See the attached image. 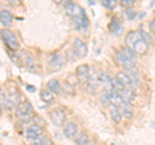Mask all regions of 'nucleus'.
<instances>
[{"instance_id": "obj_1", "label": "nucleus", "mask_w": 155, "mask_h": 145, "mask_svg": "<svg viewBox=\"0 0 155 145\" xmlns=\"http://www.w3.org/2000/svg\"><path fill=\"white\" fill-rule=\"evenodd\" d=\"M5 97H7V105L5 108L8 109H17L19 105V91L16 86H9L5 91Z\"/></svg>"}, {"instance_id": "obj_2", "label": "nucleus", "mask_w": 155, "mask_h": 145, "mask_svg": "<svg viewBox=\"0 0 155 145\" xmlns=\"http://www.w3.org/2000/svg\"><path fill=\"white\" fill-rule=\"evenodd\" d=\"M0 35H2V39L4 40V43H5V46L8 47V49H12V51L18 49L19 42H18V39H17L16 34H14L13 31H11L9 29L4 27L3 30L0 31Z\"/></svg>"}, {"instance_id": "obj_3", "label": "nucleus", "mask_w": 155, "mask_h": 145, "mask_svg": "<svg viewBox=\"0 0 155 145\" xmlns=\"http://www.w3.org/2000/svg\"><path fill=\"white\" fill-rule=\"evenodd\" d=\"M16 113H17V117L22 120H31L34 118V109L31 104L28 103V101H22V103H19V105L17 106L16 109Z\"/></svg>"}, {"instance_id": "obj_4", "label": "nucleus", "mask_w": 155, "mask_h": 145, "mask_svg": "<svg viewBox=\"0 0 155 145\" xmlns=\"http://www.w3.org/2000/svg\"><path fill=\"white\" fill-rule=\"evenodd\" d=\"M49 118L52 120V123L54 126H57V127H64V126L66 124V113L60 108H56V109L51 110Z\"/></svg>"}, {"instance_id": "obj_5", "label": "nucleus", "mask_w": 155, "mask_h": 145, "mask_svg": "<svg viewBox=\"0 0 155 145\" xmlns=\"http://www.w3.org/2000/svg\"><path fill=\"white\" fill-rule=\"evenodd\" d=\"M72 52L76 59H84V57L88 55V47H87L85 43L81 39H76L72 43Z\"/></svg>"}, {"instance_id": "obj_6", "label": "nucleus", "mask_w": 155, "mask_h": 145, "mask_svg": "<svg viewBox=\"0 0 155 145\" xmlns=\"http://www.w3.org/2000/svg\"><path fill=\"white\" fill-rule=\"evenodd\" d=\"M65 11H66V14L69 17H71L72 20L75 18H79V17H83L85 16V12L84 9L81 8L80 5H78L75 3H67L65 5Z\"/></svg>"}, {"instance_id": "obj_7", "label": "nucleus", "mask_w": 155, "mask_h": 145, "mask_svg": "<svg viewBox=\"0 0 155 145\" xmlns=\"http://www.w3.org/2000/svg\"><path fill=\"white\" fill-rule=\"evenodd\" d=\"M115 59H116V61H118V64L124 69V71L134 70L136 69V62L132 61V60H129V59H127V57H125L122 53V51H120V49L115 53Z\"/></svg>"}, {"instance_id": "obj_8", "label": "nucleus", "mask_w": 155, "mask_h": 145, "mask_svg": "<svg viewBox=\"0 0 155 145\" xmlns=\"http://www.w3.org/2000/svg\"><path fill=\"white\" fill-rule=\"evenodd\" d=\"M65 62H66V57L64 55H54V56H52L48 67L52 71H57L65 65Z\"/></svg>"}, {"instance_id": "obj_9", "label": "nucleus", "mask_w": 155, "mask_h": 145, "mask_svg": "<svg viewBox=\"0 0 155 145\" xmlns=\"http://www.w3.org/2000/svg\"><path fill=\"white\" fill-rule=\"evenodd\" d=\"M19 61H21L22 64L30 70H32L34 67H35V60H34L31 53L27 52V51H21L19 52Z\"/></svg>"}, {"instance_id": "obj_10", "label": "nucleus", "mask_w": 155, "mask_h": 145, "mask_svg": "<svg viewBox=\"0 0 155 145\" xmlns=\"http://www.w3.org/2000/svg\"><path fill=\"white\" fill-rule=\"evenodd\" d=\"M25 135H26L27 139H30V140L34 141L36 137H39L40 135H43V127L41 126H38L35 123H32L26 128V133Z\"/></svg>"}, {"instance_id": "obj_11", "label": "nucleus", "mask_w": 155, "mask_h": 145, "mask_svg": "<svg viewBox=\"0 0 155 145\" xmlns=\"http://www.w3.org/2000/svg\"><path fill=\"white\" fill-rule=\"evenodd\" d=\"M140 39H141V36H140V31H137V30L129 31L127 35H125V38H124L125 47H128V48H130V49H133V47L136 46V43H137Z\"/></svg>"}, {"instance_id": "obj_12", "label": "nucleus", "mask_w": 155, "mask_h": 145, "mask_svg": "<svg viewBox=\"0 0 155 145\" xmlns=\"http://www.w3.org/2000/svg\"><path fill=\"white\" fill-rule=\"evenodd\" d=\"M89 71H91V66L85 65V64L79 65L76 67V78L79 79L80 82H83V83H88Z\"/></svg>"}, {"instance_id": "obj_13", "label": "nucleus", "mask_w": 155, "mask_h": 145, "mask_svg": "<svg viewBox=\"0 0 155 145\" xmlns=\"http://www.w3.org/2000/svg\"><path fill=\"white\" fill-rule=\"evenodd\" d=\"M79 133L78 132V126L74 122H67L64 126V135L67 139H75L76 135Z\"/></svg>"}, {"instance_id": "obj_14", "label": "nucleus", "mask_w": 155, "mask_h": 145, "mask_svg": "<svg viewBox=\"0 0 155 145\" xmlns=\"http://www.w3.org/2000/svg\"><path fill=\"white\" fill-rule=\"evenodd\" d=\"M116 79H118L120 83L124 86V88H133L134 89V84H133L132 79L129 78V75L124 70L123 71H118V74H116Z\"/></svg>"}, {"instance_id": "obj_15", "label": "nucleus", "mask_w": 155, "mask_h": 145, "mask_svg": "<svg viewBox=\"0 0 155 145\" xmlns=\"http://www.w3.org/2000/svg\"><path fill=\"white\" fill-rule=\"evenodd\" d=\"M13 22V14L8 11V9H3L0 11V23L5 26V29L8 26H11Z\"/></svg>"}, {"instance_id": "obj_16", "label": "nucleus", "mask_w": 155, "mask_h": 145, "mask_svg": "<svg viewBox=\"0 0 155 145\" xmlns=\"http://www.w3.org/2000/svg\"><path fill=\"white\" fill-rule=\"evenodd\" d=\"M120 95H122L125 105H130V103L136 99V91L133 88H124L122 92H120Z\"/></svg>"}, {"instance_id": "obj_17", "label": "nucleus", "mask_w": 155, "mask_h": 145, "mask_svg": "<svg viewBox=\"0 0 155 145\" xmlns=\"http://www.w3.org/2000/svg\"><path fill=\"white\" fill-rule=\"evenodd\" d=\"M47 87H48V91H51V92H52V93H54V95L61 93V91H62V87H61L60 80H58V79H54V78L48 80Z\"/></svg>"}, {"instance_id": "obj_18", "label": "nucleus", "mask_w": 155, "mask_h": 145, "mask_svg": "<svg viewBox=\"0 0 155 145\" xmlns=\"http://www.w3.org/2000/svg\"><path fill=\"white\" fill-rule=\"evenodd\" d=\"M110 115H111V119H113L115 123H120L123 119L122 109L116 108V106H110Z\"/></svg>"}, {"instance_id": "obj_19", "label": "nucleus", "mask_w": 155, "mask_h": 145, "mask_svg": "<svg viewBox=\"0 0 155 145\" xmlns=\"http://www.w3.org/2000/svg\"><path fill=\"white\" fill-rule=\"evenodd\" d=\"M133 51L136 55H145V53H147V51H149V44H146L142 39H140L136 43V46L133 47Z\"/></svg>"}, {"instance_id": "obj_20", "label": "nucleus", "mask_w": 155, "mask_h": 145, "mask_svg": "<svg viewBox=\"0 0 155 145\" xmlns=\"http://www.w3.org/2000/svg\"><path fill=\"white\" fill-rule=\"evenodd\" d=\"M110 95L111 92H109V91H105L102 89L100 92V101H101V104H102L105 108H109V106H111V100H110Z\"/></svg>"}, {"instance_id": "obj_21", "label": "nucleus", "mask_w": 155, "mask_h": 145, "mask_svg": "<svg viewBox=\"0 0 155 145\" xmlns=\"http://www.w3.org/2000/svg\"><path fill=\"white\" fill-rule=\"evenodd\" d=\"M122 29L123 26L120 25V22L116 20V18H111V22H110V25H109V30L113 32V34H120V31H122Z\"/></svg>"}, {"instance_id": "obj_22", "label": "nucleus", "mask_w": 155, "mask_h": 145, "mask_svg": "<svg viewBox=\"0 0 155 145\" xmlns=\"http://www.w3.org/2000/svg\"><path fill=\"white\" fill-rule=\"evenodd\" d=\"M120 51H122V53H123L125 57H127V59L132 60V61H134V62H137V55L134 53L133 49H130V48H128V47H123Z\"/></svg>"}, {"instance_id": "obj_23", "label": "nucleus", "mask_w": 155, "mask_h": 145, "mask_svg": "<svg viewBox=\"0 0 155 145\" xmlns=\"http://www.w3.org/2000/svg\"><path fill=\"white\" fill-rule=\"evenodd\" d=\"M75 143L78 145H88V143H89L88 135L84 133V132H79L76 135V137H75Z\"/></svg>"}, {"instance_id": "obj_24", "label": "nucleus", "mask_w": 155, "mask_h": 145, "mask_svg": "<svg viewBox=\"0 0 155 145\" xmlns=\"http://www.w3.org/2000/svg\"><path fill=\"white\" fill-rule=\"evenodd\" d=\"M40 99H41L43 101H45V103H52L53 99H54V96L52 95L51 91L41 89V91H40Z\"/></svg>"}, {"instance_id": "obj_25", "label": "nucleus", "mask_w": 155, "mask_h": 145, "mask_svg": "<svg viewBox=\"0 0 155 145\" xmlns=\"http://www.w3.org/2000/svg\"><path fill=\"white\" fill-rule=\"evenodd\" d=\"M125 72H127V74L129 75V78L132 79V82H133L134 86H137V84L140 83V74H138V71L136 70V69H134V70H127Z\"/></svg>"}, {"instance_id": "obj_26", "label": "nucleus", "mask_w": 155, "mask_h": 145, "mask_svg": "<svg viewBox=\"0 0 155 145\" xmlns=\"http://www.w3.org/2000/svg\"><path fill=\"white\" fill-rule=\"evenodd\" d=\"M140 31V36H141V39L146 43V44H151L153 43V36H151V34L147 32V31H145V30H138Z\"/></svg>"}, {"instance_id": "obj_27", "label": "nucleus", "mask_w": 155, "mask_h": 145, "mask_svg": "<svg viewBox=\"0 0 155 145\" xmlns=\"http://www.w3.org/2000/svg\"><path fill=\"white\" fill-rule=\"evenodd\" d=\"M122 114H123V118L125 119H130L133 117V110L129 105H124L122 108Z\"/></svg>"}, {"instance_id": "obj_28", "label": "nucleus", "mask_w": 155, "mask_h": 145, "mask_svg": "<svg viewBox=\"0 0 155 145\" xmlns=\"http://www.w3.org/2000/svg\"><path fill=\"white\" fill-rule=\"evenodd\" d=\"M124 89V86L120 83V82L116 79V76L115 78H113V91H115V92H122V91Z\"/></svg>"}, {"instance_id": "obj_29", "label": "nucleus", "mask_w": 155, "mask_h": 145, "mask_svg": "<svg viewBox=\"0 0 155 145\" xmlns=\"http://www.w3.org/2000/svg\"><path fill=\"white\" fill-rule=\"evenodd\" d=\"M48 139H49V137L44 136V135H40V136L36 137V139L32 141V145H45L47 141H48Z\"/></svg>"}, {"instance_id": "obj_30", "label": "nucleus", "mask_w": 155, "mask_h": 145, "mask_svg": "<svg viewBox=\"0 0 155 145\" xmlns=\"http://www.w3.org/2000/svg\"><path fill=\"white\" fill-rule=\"evenodd\" d=\"M102 4H104L105 7L113 9V8H115V5H116V2H114V0H105V2H102Z\"/></svg>"}, {"instance_id": "obj_31", "label": "nucleus", "mask_w": 155, "mask_h": 145, "mask_svg": "<svg viewBox=\"0 0 155 145\" xmlns=\"http://www.w3.org/2000/svg\"><path fill=\"white\" fill-rule=\"evenodd\" d=\"M125 16H127V18H129V20H133V18L136 17V12L132 8H128L127 11H125Z\"/></svg>"}, {"instance_id": "obj_32", "label": "nucleus", "mask_w": 155, "mask_h": 145, "mask_svg": "<svg viewBox=\"0 0 155 145\" xmlns=\"http://www.w3.org/2000/svg\"><path fill=\"white\" fill-rule=\"evenodd\" d=\"M134 4V2L133 0H122L120 2V5H123V7H128V8H130Z\"/></svg>"}, {"instance_id": "obj_33", "label": "nucleus", "mask_w": 155, "mask_h": 145, "mask_svg": "<svg viewBox=\"0 0 155 145\" xmlns=\"http://www.w3.org/2000/svg\"><path fill=\"white\" fill-rule=\"evenodd\" d=\"M149 27H150V32H151L153 35H155V17L153 18L151 21H150V25H149Z\"/></svg>"}, {"instance_id": "obj_34", "label": "nucleus", "mask_w": 155, "mask_h": 145, "mask_svg": "<svg viewBox=\"0 0 155 145\" xmlns=\"http://www.w3.org/2000/svg\"><path fill=\"white\" fill-rule=\"evenodd\" d=\"M0 109H3V106H2V101H0Z\"/></svg>"}]
</instances>
